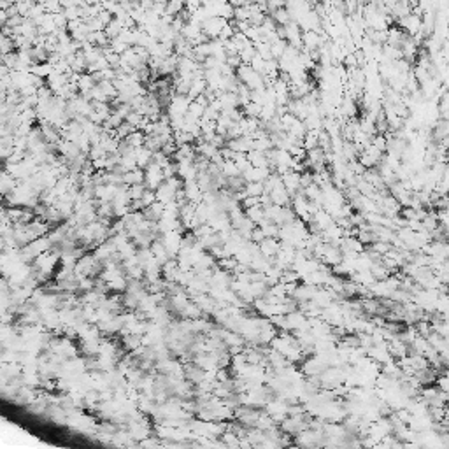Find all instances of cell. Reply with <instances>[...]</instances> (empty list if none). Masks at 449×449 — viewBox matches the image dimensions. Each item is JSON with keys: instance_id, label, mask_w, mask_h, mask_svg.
<instances>
[{"instance_id": "6", "label": "cell", "mask_w": 449, "mask_h": 449, "mask_svg": "<svg viewBox=\"0 0 449 449\" xmlns=\"http://www.w3.org/2000/svg\"><path fill=\"white\" fill-rule=\"evenodd\" d=\"M178 191L174 186L171 185L169 181H163L160 186L156 188V200L161 202V204H169V202L176 200V197H178Z\"/></svg>"}, {"instance_id": "20", "label": "cell", "mask_w": 449, "mask_h": 449, "mask_svg": "<svg viewBox=\"0 0 449 449\" xmlns=\"http://www.w3.org/2000/svg\"><path fill=\"white\" fill-rule=\"evenodd\" d=\"M86 25L88 28H90V32H98V30H105V25L100 21V18L95 16V18H90V20H86Z\"/></svg>"}, {"instance_id": "17", "label": "cell", "mask_w": 449, "mask_h": 449, "mask_svg": "<svg viewBox=\"0 0 449 449\" xmlns=\"http://www.w3.org/2000/svg\"><path fill=\"white\" fill-rule=\"evenodd\" d=\"M135 130H137V128H135L134 125H130L128 121H123V123L116 128V137L120 139V141H123V139H127L128 135H130L132 132H135Z\"/></svg>"}, {"instance_id": "1", "label": "cell", "mask_w": 449, "mask_h": 449, "mask_svg": "<svg viewBox=\"0 0 449 449\" xmlns=\"http://www.w3.org/2000/svg\"><path fill=\"white\" fill-rule=\"evenodd\" d=\"M146 171V178H144V185L149 188V190L156 191V188L165 181V172L160 165H156L154 161H151L148 167L144 169Z\"/></svg>"}, {"instance_id": "13", "label": "cell", "mask_w": 449, "mask_h": 449, "mask_svg": "<svg viewBox=\"0 0 449 449\" xmlns=\"http://www.w3.org/2000/svg\"><path fill=\"white\" fill-rule=\"evenodd\" d=\"M144 139H146V134L142 130H135L132 132L130 135H128L127 139H123L125 142H127L128 146H132V148H141V146H144Z\"/></svg>"}, {"instance_id": "15", "label": "cell", "mask_w": 449, "mask_h": 449, "mask_svg": "<svg viewBox=\"0 0 449 449\" xmlns=\"http://www.w3.org/2000/svg\"><path fill=\"white\" fill-rule=\"evenodd\" d=\"M246 193L249 197H262L265 193V185L262 181H253V183H246Z\"/></svg>"}, {"instance_id": "21", "label": "cell", "mask_w": 449, "mask_h": 449, "mask_svg": "<svg viewBox=\"0 0 449 449\" xmlns=\"http://www.w3.org/2000/svg\"><path fill=\"white\" fill-rule=\"evenodd\" d=\"M142 205H144V209L146 207H149L151 204H154V202H156V191H153V190H146L144 191V195H142Z\"/></svg>"}, {"instance_id": "23", "label": "cell", "mask_w": 449, "mask_h": 449, "mask_svg": "<svg viewBox=\"0 0 449 449\" xmlns=\"http://www.w3.org/2000/svg\"><path fill=\"white\" fill-rule=\"evenodd\" d=\"M154 2H160V4H167L169 0H154Z\"/></svg>"}, {"instance_id": "10", "label": "cell", "mask_w": 449, "mask_h": 449, "mask_svg": "<svg viewBox=\"0 0 449 449\" xmlns=\"http://www.w3.org/2000/svg\"><path fill=\"white\" fill-rule=\"evenodd\" d=\"M18 183H20V181H18L13 174H9L7 171H4L2 172V195H9L11 191L16 190Z\"/></svg>"}, {"instance_id": "14", "label": "cell", "mask_w": 449, "mask_h": 449, "mask_svg": "<svg viewBox=\"0 0 449 449\" xmlns=\"http://www.w3.org/2000/svg\"><path fill=\"white\" fill-rule=\"evenodd\" d=\"M186 9L185 0H169L167 2V14L169 16H179Z\"/></svg>"}, {"instance_id": "11", "label": "cell", "mask_w": 449, "mask_h": 449, "mask_svg": "<svg viewBox=\"0 0 449 449\" xmlns=\"http://www.w3.org/2000/svg\"><path fill=\"white\" fill-rule=\"evenodd\" d=\"M219 169H221V174L224 178H237V176H242L241 169L237 167V163H235L234 160H224Z\"/></svg>"}, {"instance_id": "19", "label": "cell", "mask_w": 449, "mask_h": 449, "mask_svg": "<svg viewBox=\"0 0 449 449\" xmlns=\"http://www.w3.org/2000/svg\"><path fill=\"white\" fill-rule=\"evenodd\" d=\"M0 51H2V54H7V53H13V51H16V44H14V37H9V35H4V34H2V42H0Z\"/></svg>"}, {"instance_id": "4", "label": "cell", "mask_w": 449, "mask_h": 449, "mask_svg": "<svg viewBox=\"0 0 449 449\" xmlns=\"http://www.w3.org/2000/svg\"><path fill=\"white\" fill-rule=\"evenodd\" d=\"M300 176H302V172H297V171H293V169H290V171H286L285 174H281L283 183H285L286 190H288V193L292 195V197H295L297 193L302 191Z\"/></svg>"}, {"instance_id": "3", "label": "cell", "mask_w": 449, "mask_h": 449, "mask_svg": "<svg viewBox=\"0 0 449 449\" xmlns=\"http://www.w3.org/2000/svg\"><path fill=\"white\" fill-rule=\"evenodd\" d=\"M228 25V20L221 16H211L202 23V32L207 35L209 39H218L221 30Z\"/></svg>"}, {"instance_id": "2", "label": "cell", "mask_w": 449, "mask_h": 449, "mask_svg": "<svg viewBox=\"0 0 449 449\" xmlns=\"http://www.w3.org/2000/svg\"><path fill=\"white\" fill-rule=\"evenodd\" d=\"M397 23H399V27L402 28V30L406 32L407 35H411V37L418 35L419 32L423 30V18H421V14H416L414 11H412L409 16H406V18H402V20H399Z\"/></svg>"}, {"instance_id": "18", "label": "cell", "mask_w": 449, "mask_h": 449, "mask_svg": "<svg viewBox=\"0 0 449 449\" xmlns=\"http://www.w3.org/2000/svg\"><path fill=\"white\" fill-rule=\"evenodd\" d=\"M146 190H148V186H146L144 183H141V185H132L128 186V197H130V200H139V198H142Z\"/></svg>"}, {"instance_id": "16", "label": "cell", "mask_w": 449, "mask_h": 449, "mask_svg": "<svg viewBox=\"0 0 449 449\" xmlns=\"http://www.w3.org/2000/svg\"><path fill=\"white\" fill-rule=\"evenodd\" d=\"M125 30V27H123V23H121L120 20H118V18H114V20L111 21V23L107 25V27H105V34L109 35V39H114V37H118V35L121 34V32Z\"/></svg>"}, {"instance_id": "7", "label": "cell", "mask_w": 449, "mask_h": 449, "mask_svg": "<svg viewBox=\"0 0 449 449\" xmlns=\"http://www.w3.org/2000/svg\"><path fill=\"white\" fill-rule=\"evenodd\" d=\"M144 178H146L144 169H141V167L132 169V171H127L123 174V185H127V186L141 185V183H144Z\"/></svg>"}, {"instance_id": "9", "label": "cell", "mask_w": 449, "mask_h": 449, "mask_svg": "<svg viewBox=\"0 0 449 449\" xmlns=\"http://www.w3.org/2000/svg\"><path fill=\"white\" fill-rule=\"evenodd\" d=\"M272 20L275 21V23L279 25V27H285V25H288L290 21H292V16H290V11L285 7H279V9H274L270 13Z\"/></svg>"}, {"instance_id": "8", "label": "cell", "mask_w": 449, "mask_h": 449, "mask_svg": "<svg viewBox=\"0 0 449 449\" xmlns=\"http://www.w3.org/2000/svg\"><path fill=\"white\" fill-rule=\"evenodd\" d=\"M135 158H137V167L146 169L153 161V151L148 149L146 146L135 148Z\"/></svg>"}, {"instance_id": "12", "label": "cell", "mask_w": 449, "mask_h": 449, "mask_svg": "<svg viewBox=\"0 0 449 449\" xmlns=\"http://www.w3.org/2000/svg\"><path fill=\"white\" fill-rule=\"evenodd\" d=\"M244 212H246V216H248L249 219H253V221H255L256 224L262 221V219H265V207H263L262 204L253 205V207L244 209Z\"/></svg>"}, {"instance_id": "24", "label": "cell", "mask_w": 449, "mask_h": 449, "mask_svg": "<svg viewBox=\"0 0 449 449\" xmlns=\"http://www.w3.org/2000/svg\"><path fill=\"white\" fill-rule=\"evenodd\" d=\"M35 2H44V0H35Z\"/></svg>"}, {"instance_id": "22", "label": "cell", "mask_w": 449, "mask_h": 449, "mask_svg": "<svg viewBox=\"0 0 449 449\" xmlns=\"http://www.w3.org/2000/svg\"><path fill=\"white\" fill-rule=\"evenodd\" d=\"M98 18H100L102 23H104L105 27H107V25L114 20V14H113V13H109V11H105V9H102V13L98 14Z\"/></svg>"}, {"instance_id": "5", "label": "cell", "mask_w": 449, "mask_h": 449, "mask_svg": "<svg viewBox=\"0 0 449 449\" xmlns=\"http://www.w3.org/2000/svg\"><path fill=\"white\" fill-rule=\"evenodd\" d=\"M281 246L283 244L277 237H265L258 244V249L263 256H267V258H275V255L281 251Z\"/></svg>"}]
</instances>
